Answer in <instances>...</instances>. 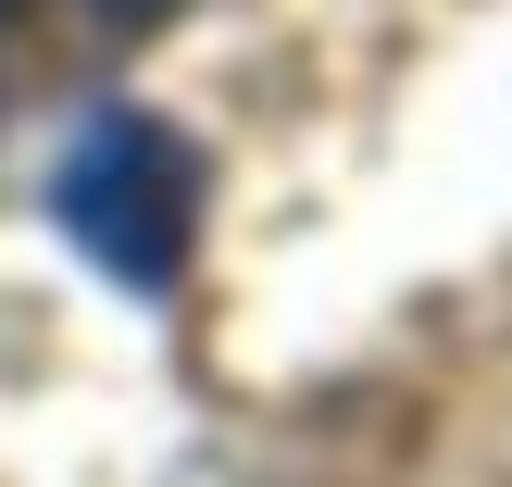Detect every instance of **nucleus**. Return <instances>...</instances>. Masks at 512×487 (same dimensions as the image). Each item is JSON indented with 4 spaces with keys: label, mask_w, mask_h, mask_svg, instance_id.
I'll list each match as a JSON object with an SVG mask.
<instances>
[{
    "label": "nucleus",
    "mask_w": 512,
    "mask_h": 487,
    "mask_svg": "<svg viewBox=\"0 0 512 487\" xmlns=\"http://www.w3.org/2000/svg\"><path fill=\"white\" fill-rule=\"evenodd\" d=\"M50 213H63V238L88 250L100 275L175 288L188 225H200V163H188V138H175L163 113H100L88 138L63 150V175H50Z\"/></svg>",
    "instance_id": "f257e3e1"
},
{
    "label": "nucleus",
    "mask_w": 512,
    "mask_h": 487,
    "mask_svg": "<svg viewBox=\"0 0 512 487\" xmlns=\"http://www.w3.org/2000/svg\"><path fill=\"white\" fill-rule=\"evenodd\" d=\"M175 0H0V63L25 75H75L100 50H125L138 25H163Z\"/></svg>",
    "instance_id": "f03ea898"
}]
</instances>
